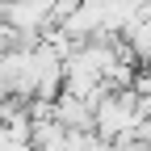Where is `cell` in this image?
<instances>
[{"instance_id": "obj_1", "label": "cell", "mask_w": 151, "mask_h": 151, "mask_svg": "<svg viewBox=\"0 0 151 151\" xmlns=\"http://www.w3.org/2000/svg\"><path fill=\"white\" fill-rule=\"evenodd\" d=\"M50 118L59 122L67 134H76V130H92V105L80 101V97H67V92H59L50 105Z\"/></svg>"}, {"instance_id": "obj_3", "label": "cell", "mask_w": 151, "mask_h": 151, "mask_svg": "<svg viewBox=\"0 0 151 151\" xmlns=\"http://www.w3.org/2000/svg\"><path fill=\"white\" fill-rule=\"evenodd\" d=\"M147 76H151V63H147Z\"/></svg>"}, {"instance_id": "obj_2", "label": "cell", "mask_w": 151, "mask_h": 151, "mask_svg": "<svg viewBox=\"0 0 151 151\" xmlns=\"http://www.w3.org/2000/svg\"><path fill=\"white\" fill-rule=\"evenodd\" d=\"M122 42L130 46V55H134V67L143 71V67L151 63V13H147V17H139V21L122 34Z\"/></svg>"}]
</instances>
